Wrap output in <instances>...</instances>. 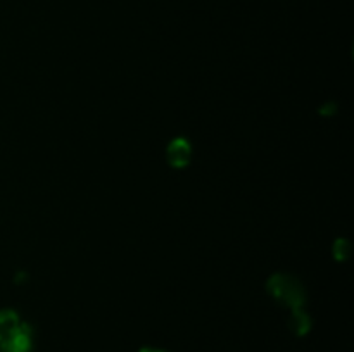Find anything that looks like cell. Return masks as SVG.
Here are the masks:
<instances>
[{"label": "cell", "instance_id": "cell-1", "mask_svg": "<svg viewBox=\"0 0 354 352\" xmlns=\"http://www.w3.org/2000/svg\"><path fill=\"white\" fill-rule=\"evenodd\" d=\"M31 338L26 326L17 321L12 313H0V351L28 352Z\"/></svg>", "mask_w": 354, "mask_h": 352}, {"label": "cell", "instance_id": "cell-2", "mask_svg": "<svg viewBox=\"0 0 354 352\" xmlns=\"http://www.w3.org/2000/svg\"><path fill=\"white\" fill-rule=\"evenodd\" d=\"M142 352H161V351H151V349H147V351H142Z\"/></svg>", "mask_w": 354, "mask_h": 352}]
</instances>
